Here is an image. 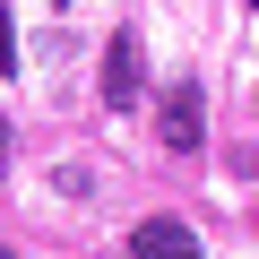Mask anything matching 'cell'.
<instances>
[{
	"mask_svg": "<svg viewBox=\"0 0 259 259\" xmlns=\"http://www.w3.org/2000/svg\"><path fill=\"white\" fill-rule=\"evenodd\" d=\"M147 95V52H139V35H112L104 44V112H130Z\"/></svg>",
	"mask_w": 259,
	"mask_h": 259,
	"instance_id": "cell-1",
	"label": "cell"
},
{
	"mask_svg": "<svg viewBox=\"0 0 259 259\" xmlns=\"http://www.w3.org/2000/svg\"><path fill=\"white\" fill-rule=\"evenodd\" d=\"M130 259H199V233L182 216H147L139 233H130Z\"/></svg>",
	"mask_w": 259,
	"mask_h": 259,
	"instance_id": "cell-2",
	"label": "cell"
},
{
	"mask_svg": "<svg viewBox=\"0 0 259 259\" xmlns=\"http://www.w3.org/2000/svg\"><path fill=\"white\" fill-rule=\"evenodd\" d=\"M164 147L173 156H199V139H207V112H199V87H173V104H164Z\"/></svg>",
	"mask_w": 259,
	"mask_h": 259,
	"instance_id": "cell-3",
	"label": "cell"
},
{
	"mask_svg": "<svg viewBox=\"0 0 259 259\" xmlns=\"http://www.w3.org/2000/svg\"><path fill=\"white\" fill-rule=\"evenodd\" d=\"M0 259H18V250H0Z\"/></svg>",
	"mask_w": 259,
	"mask_h": 259,
	"instance_id": "cell-4",
	"label": "cell"
},
{
	"mask_svg": "<svg viewBox=\"0 0 259 259\" xmlns=\"http://www.w3.org/2000/svg\"><path fill=\"white\" fill-rule=\"evenodd\" d=\"M250 9H259V0H250Z\"/></svg>",
	"mask_w": 259,
	"mask_h": 259,
	"instance_id": "cell-5",
	"label": "cell"
}]
</instances>
